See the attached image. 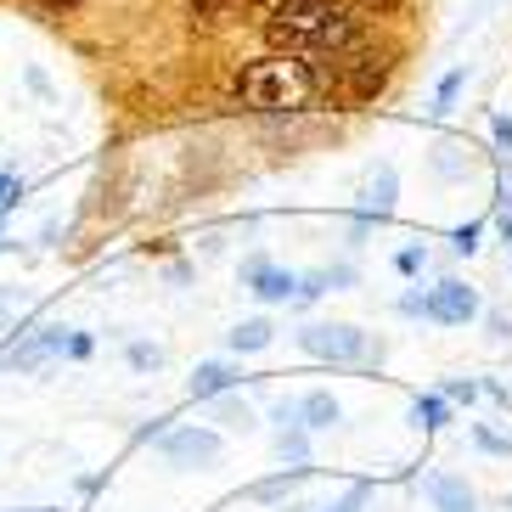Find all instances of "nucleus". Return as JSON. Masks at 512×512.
I'll return each instance as SVG.
<instances>
[{"label": "nucleus", "mask_w": 512, "mask_h": 512, "mask_svg": "<svg viewBox=\"0 0 512 512\" xmlns=\"http://www.w3.org/2000/svg\"><path fill=\"white\" fill-rule=\"evenodd\" d=\"M304 479H310V462H304V467H287V473H276V479H259L254 496H259V501H276V496H287V490H299Z\"/></svg>", "instance_id": "11"}, {"label": "nucleus", "mask_w": 512, "mask_h": 512, "mask_svg": "<svg viewBox=\"0 0 512 512\" xmlns=\"http://www.w3.org/2000/svg\"><path fill=\"white\" fill-rule=\"evenodd\" d=\"M62 349H68V332L46 327V332H34V338H23V344H17L6 361H12L17 372H34V366H46L51 355H62Z\"/></svg>", "instance_id": "6"}, {"label": "nucleus", "mask_w": 512, "mask_h": 512, "mask_svg": "<svg viewBox=\"0 0 512 512\" xmlns=\"http://www.w3.org/2000/svg\"><path fill=\"white\" fill-rule=\"evenodd\" d=\"M422 316H428V321H445V327H456V321L479 316V299H473V287H462V282H439L434 293L422 299Z\"/></svg>", "instance_id": "4"}, {"label": "nucleus", "mask_w": 512, "mask_h": 512, "mask_svg": "<svg viewBox=\"0 0 512 512\" xmlns=\"http://www.w3.org/2000/svg\"><path fill=\"white\" fill-rule=\"evenodd\" d=\"M130 361H136V366H158L164 355H158V349H147V344H136V349H130Z\"/></svg>", "instance_id": "19"}, {"label": "nucleus", "mask_w": 512, "mask_h": 512, "mask_svg": "<svg viewBox=\"0 0 512 512\" xmlns=\"http://www.w3.org/2000/svg\"><path fill=\"white\" fill-rule=\"evenodd\" d=\"M361 501H366V484H355V490H349L338 507H327V512H361Z\"/></svg>", "instance_id": "16"}, {"label": "nucleus", "mask_w": 512, "mask_h": 512, "mask_svg": "<svg viewBox=\"0 0 512 512\" xmlns=\"http://www.w3.org/2000/svg\"><path fill=\"white\" fill-rule=\"evenodd\" d=\"M248 282H254V293L259 299H287V293H293V276L287 271H276V265H248Z\"/></svg>", "instance_id": "10"}, {"label": "nucleus", "mask_w": 512, "mask_h": 512, "mask_svg": "<svg viewBox=\"0 0 512 512\" xmlns=\"http://www.w3.org/2000/svg\"><path fill=\"white\" fill-rule=\"evenodd\" d=\"M237 91L248 107H265V113H293V107H304L310 96L321 91L316 85V68L299 57H265V62H248L237 79Z\"/></svg>", "instance_id": "1"}, {"label": "nucleus", "mask_w": 512, "mask_h": 512, "mask_svg": "<svg viewBox=\"0 0 512 512\" xmlns=\"http://www.w3.org/2000/svg\"><path fill=\"white\" fill-rule=\"evenodd\" d=\"M197 12H220V6H231V0H192Z\"/></svg>", "instance_id": "20"}, {"label": "nucleus", "mask_w": 512, "mask_h": 512, "mask_svg": "<svg viewBox=\"0 0 512 512\" xmlns=\"http://www.w3.org/2000/svg\"><path fill=\"white\" fill-rule=\"evenodd\" d=\"M451 422V400H439V394H428V400H417V428H445Z\"/></svg>", "instance_id": "13"}, {"label": "nucleus", "mask_w": 512, "mask_h": 512, "mask_svg": "<svg viewBox=\"0 0 512 512\" xmlns=\"http://www.w3.org/2000/svg\"><path fill=\"white\" fill-rule=\"evenodd\" d=\"M164 456L175 467H203L220 456V434H209V428H175V434H164Z\"/></svg>", "instance_id": "5"}, {"label": "nucleus", "mask_w": 512, "mask_h": 512, "mask_svg": "<svg viewBox=\"0 0 512 512\" xmlns=\"http://www.w3.org/2000/svg\"><path fill=\"white\" fill-rule=\"evenodd\" d=\"M271 344V321H242L237 332H231V349H237V355H248V349H265Z\"/></svg>", "instance_id": "12"}, {"label": "nucleus", "mask_w": 512, "mask_h": 512, "mask_svg": "<svg viewBox=\"0 0 512 512\" xmlns=\"http://www.w3.org/2000/svg\"><path fill=\"white\" fill-rule=\"evenodd\" d=\"M242 383V372L237 366H226V361H203L192 372V400H220L226 389H237Z\"/></svg>", "instance_id": "8"}, {"label": "nucleus", "mask_w": 512, "mask_h": 512, "mask_svg": "<svg viewBox=\"0 0 512 512\" xmlns=\"http://www.w3.org/2000/svg\"><path fill=\"white\" fill-rule=\"evenodd\" d=\"M332 17H338L332 0H282L276 17L265 23V40H271V51H287V57H293V51L316 46Z\"/></svg>", "instance_id": "2"}, {"label": "nucleus", "mask_w": 512, "mask_h": 512, "mask_svg": "<svg viewBox=\"0 0 512 512\" xmlns=\"http://www.w3.org/2000/svg\"><path fill=\"white\" fill-rule=\"evenodd\" d=\"M304 349L316 355V361H332V366H366V361H383V344L372 349L361 327H304L299 332Z\"/></svg>", "instance_id": "3"}, {"label": "nucleus", "mask_w": 512, "mask_h": 512, "mask_svg": "<svg viewBox=\"0 0 512 512\" xmlns=\"http://www.w3.org/2000/svg\"><path fill=\"white\" fill-rule=\"evenodd\" d=\"M496 136H501V141H507V147H512V124H507V119H496Z\"/></svg>", "instance_id": "21"}, {"label": "nucleus", "mask_w": 512, "mask_h": 512, "mask_svg": "<svg viewBox=\"0 0 512 512\" xmlns=\"http://www.w3.org/2000/svg\"><path fill=\"white\" fill-rule=\"evenodd\" d=\"M299 417H304V428H332L344 411H338V400H332L327 389H316V394H304L299 400Z\"/></svg>", "instance_id": "9"}, {"label": "nucleus", "mask_w": 512, "mask_h": 512, "mask_svg": "<svg viewBox=\"0 0 512 512\" xmlns=\"http://www.w3.org/2000/svg\"><path fill=\"white\" fill-rule=\"evenodd\" d=\"M428 496H434L439 512H479L467 479H456V473H428Z\"/></svg>", "instance_id": "7"}, {"label": "nucleus", "mask_w": 512, "mask_h": 512, "mask_svg": "<svg viewBox=\"0 0 512 512\" xmlns=\"http://www.w3.org/2000/svg\"><path fill=\"white\" fill-rule=\"evenodd\" d=\"M372 203H377V214H389V203H394V169H383V175H377Z\"/></svg>", "instance_id": "14"}, {"label": "nucleus", "mask_w": 512, "mask_h": 512, "mask_svg": "<svg viewBox=\"0 0 512 512\" xmlns=\"http://www.w3.org/2000/svg\"><path fill=\"white\" fill-rule=\"evenodd\" d=\"M479 248V226H462L456 231V254H473Z\"/></svg>", "instance_id": "17"}, {"label": "nucleus", "mask_w": 512, "mask_h": 512, "mask_svg": "<svg viewBox=\"0 0 512 512\" xmlns=\"http://www.w3.org/2000/svg\"><path fill=\"white\" fill-rule=\"evenodd\" d=\"M231 6H237V0H231Z\"/></svg>", "instance_id": "23"}, {"label": "nucleus", "mask_w": 512, "mask_h": 512, "mask_svg": "<svg viewBox=\"0 0 512 512\" xmlns=\"http://www.w3.org/2000/svg\"><path fill=\"white\" fill-rule=\"evenodd\" d=\"M473 394H479V389H473V383H462V377H456V383H445V400H473Z\"/></svg>", "instance_id": "18"}, {"label": "nucleus", "mask_w": 512, "mask_h": 512, "mask_svg": "<svg viewBox=\"0 0 512 512\" xmlns=\"http://www.w3.org/2000/svg\"><path fill=\"white\" fill-rule=\"evenodd\" d=\"M473 439H479V445H484V451H490V456H512V439L490 434V428H479V434H473Z\"/></svg>", "instance_id": "15"}, {"label": "nucleus", "mask_w": 512, "mask_h": 512, "mask_svg": "<svg viewBox=\"0 0 512 512\" xmlns=\"http://www.w3.org/2000/svg\"><path fill=\"white\" fill-rule=\"evenodd\" d=\"M46 6H79V0H46Z\"/></svg>", "instance_id": "22"}]
</instances>
